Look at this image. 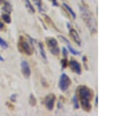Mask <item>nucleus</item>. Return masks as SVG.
<instances>
[{
	"label": "nucleus",
	"mask_w": 140,
	"mask_h": 116,
	"mask_svg": "<svg viewBox=\"0 0 140 116\" xmlns=\"http://www.w3.org/2000/svg\"><path fill=\"white\" fill-rule=\"evenodd\" d=\"M97 104H98V96L96 95L95 97V105L97 106Z\"/></svg>",
	"instance_id": "28"
},
{
	"label": "nucleus",
	"mask_w": 140,
	"mask_h": 116,
	"mask_svg": "<svg viewBox=\"0 0 140 116\" xmlns=\"http://www.w3.org/2000/svg\"><path fill=\"white\" fill-rule=\"evenodd\" d=\"M19 48H20V51L23 52V54H27V55H32L33 54V49L32 47L29 45V43L25 41V39H23L22 37L20 38V42H19Z\"/></svg>",
	"instance_id": "4"
},
{
	"label": "nucleus",
	"mask_w": 140,
	"mask_h": 116,
	"mask_svg": "<svg viewBox=\"0 0 140 116\" xmlns=\"http://www.w3.org/2000/svg\"><path fill=\"white\" fill-rule=\"evenodd\" d=\"M55 102V95L53 93H50L47 96L45 99V104L46 108L49 111H52L54 106Z\"/></svg>",
	"instance_id": "5"
},
{
	"label": "nucleus",
	"mask_w": 140,
	"mask_h": 116,
	"mask_svg": "<svg viewBox=\"0 0 140 116\" xmlns=\"http://www.w3.org/2000/svg\"><path fill=\"white\" fill-rule=\"evenodd\" d=\"M2 11H3L5 13L9 14V13H11V11H12V6H10V4L8 3V2H5V5H4V6L2 7Z\"/></svg>",
	"instance_id": "13"
},
{
	"label": "nucleus",
	"mask_w": 140,
	"mask_h": 116,
	"mask_svg": "<svg viewBox=\"0 0 140 116\" xmlns=\"http://www.w3.org/2000/svg\"><path fill=\"white\" fill-rule=\"evenodd\" d=\"M46 43L48 49L58 46V42H57V40H56L54 38H51V37H50V38H47Z\"/></svg>",
	"instance_id": "9"
},
{
	"label": "nucleus",
	"mask_w": 140,
	"mask_h": 116,
	"mask_svg": "<svg viewBox=\"0 0 140 116\" xmlns=\"http://www.w3.org/2000/svg\"><path fill=\"white\" fill-rule=\"evenodd\" d=\"M16 94H13L11 97H10V99L13 102H15L16 101Z\"/></svg>",
	"instance_id": "26"
},
{
	"label": "nucleus",
	"mask_w": 140,
	"mask_h": 116,
	"mask_svg": "<svg viewBox=\"0 0 140 116\" xmlns=\"http://www.w3.org/2000/svg\"><path fill=\"white\" fill-rule=\"evenodd\" d=\"M34 1L35 4L37 5V6H38V9H39V11H40V12H42V11L44 10V9H43V7H42L41 0H34Z\"/></svg>",
	"instance_id": "19"
},
{
	"label": "nucleus",
	"mask_w": 140,
	"mask_h": 116,
	"mask_svg": "<svg viewBox=\"0 0 140 116\" xmlns=\"http://www.w3.org/2000/svg\"><path fill=\"white\" fill-rule=\"evenodd\" d=\"M29 104H30V105L32 106V107L36 106V104H37V99H36V97H34V94H31V95H30V97H29Z\"/></svg>",
	"instance_id": "14"
},
{
	"label": "nucleus",
	"mask_w": 140,
	"mask_h": 116,
	"mask_svg": "<svg viewBox=\"0 0 140 116\" xmlns=\"http://www.w3.org/2000/svg\"><path fill=\"white\" fill-rule=\"evenodd\" d=\"M50 1L52 2L53 6H58V2H57V0H50Z\"/></svg>",
	"instance_id": "27"
},
{
	"label": "nucleus",
	"mask_w": 140,
	"mask_h": 116,
	"mask_svg": "<svg viewBox=\"0 0 140 116\" xmlns=\"http://www.w3.org/2000/svg\"><path fill=\"white\" fill-rule=\"evenodd\" d=\"M71 83H72V81L66 74L63 73V74L61 75L60 78H59V82H58V86H59L61 90L66 91L69 88V86H71Z\"/></svg>",
	"instance_id": "3"
},
{
	"label": "nucleus",
	"mask_w": 140,
	"mask_h": 116,
	"mask_svg": "<svg viewBox=\"0 0 140 116\" xmlns=\"http://www.w3.org/2000/svg\"><path fill=\"white\" fill-rule=\"evenodd\" d=\"M58 38H59V39H60L62 42H65V43H67V44H70V43H69V40L65 38V37H64V36H62V35H59V36H58Z\"/></svg>",
	"instance_id": "23"
},
{
	"label": "nucleus",
	"mask_w": 140,
	"mask_h": 116,
	"mask_svg": "<svg viewBox=\"0 0 140 116\" xmlns=\"http://www.w3.org/2000/svg\"><path fill=\"white\" fill-rule=\"evenodd\" d=\"M0 46L2 48H3V49H7L9 47V46L6 43V42L2 38H1V37H0Z\"/></svg>",
	"instance_id": "20"
},
{
	"label": "nucleus",
	"mask_w": 140,
	"mask_h": 116,
	"mask_svg": "<svg viewBox=\"0 0 140 116\" xmlns=\"http://www.w3.org/2000/svg\"><path fill=\"white\" fill-rule=\"evenodd\" d=\"M68 49H69V50L70 51V53L72 54H73V55H80V52L76 50L75 49H73L72 46H71V44H68Z\"/></svg>",
	"instance_id": "17"
},
{
	"label": "nucleus",
	"mask_w": 140,
	"mask_h": 116,
	"mask_svg": "<svg viewBox=\"0 0 140 116\" xmlns=\"http://www.w3.org/2000/svg\"><path fill=\"white\" fill-rule=\"evenodd\" d=\"M49 50H50V52H51L53 55H54V56H58V54H59V48H58V46L53 47V48H50Z\"/></svg>",
	"instance_id": "18"
},
{
	"label": "nucleus",
	"mask_w": 140,
	"mask_h": 116,
	"mask_svg": "<svg viewBox=\"0 0 140 116\" xmlns=\"http://www.w3.org/2000/svg\"><path fill=\"white\" fill-rule=\"evenodd\" d=\"M62 52H63V56H64L65 57H67V55H68V51H67V50H66L65 47H63V49H62Z\"/></svg>",
	"instance_id": "24"
},
{
	"label": "nucleus",
	"mask_w": 140,
	"mask_h": 116,
	"mask_svg": "<svg viewBox=\"0 0 140 116\" xmlns=\"http://www.w3.org/2000/svg\"><path fill=\"white\" fill-rule=\"evenodd\" d=\"M83 62H84V67H85V68L87 70L88 67H87V57H86V56L83 57Z\"/></svg>",
	"instance_id": "25"
},
{
	"label": "nucleus",
	"mask_w": 140,
	"mask_h": 116,
	"mask_svg": "<svg viewBox=\"0 0 140 116\" xmlns=\"http://www.w3.org/2000/svg\"><path fill=\"white\" fill-rule=\"evenodd\" d=\"M2 20L5 23H8V24L11 23V17H10L9 14H8V13H3L2 15Z\"/></svg>",
	"instance_id": "15"
},
{
	"label": "nucleus",
	"mask_w": 140,
	"mask_h": 116,
	"mask_svg": "<svg viewBox=\"0 0 140 116\" xmlns=\"http://www.w3.org/2000/svg\"><path fill=\"white\" fill-rule=\"evenodd\" d=\"M80 13L81 17L84 20V23L87 26L90 31L94 34L96 32V21L93 17L91 11L85 6H80Z\"/></svg>",
	"instance_id": "1"
},
{
	"label": "nucleus",
	"mask_w": 140,
	"mask_h": 116,
	"mask_svg": "<svg viewBox=\"0 0 140 116\" xmlns=\"http://www.w3.org/2000/svg\"><path fill=\"white\" fill-rule=\"evenodd\" d=\"M2 2H3V0H0V4H1V3H3Z\"/></svg>",
	"instance_id": "31"
},
{
	"label": "nucleus",
	"mask_w": 140,
	"mask_h": 116,
	"mask_svg": "<svg viewBox=\"0 0 140 116\" xmlns=\"http://www.w3.org/2000/svg\"><path fill=\"white\" fill-rule=\"evenodd\" d=\"M3 28H4V24H3V23L2 22V20H0V30H2Z\"/></svg>",
	"instance_id": "29"
},
{
	"label": "nucleus",
	"mask_w": 140,
	"mask_h": 116,
	"mask_svg": "<svg viewBox=\"0 0 140 116\" xmlns=\"http://www.w3.org/2000/svg\"><path fill=\"white\" fill-rule=\"evenodd\" d=\"M61 63H62V68H65L66 67V66H67V59L66 57L63 58L62 60V61H61Z\"/></svg>",
	"instance_id": "22"
},
{
	"label": "nucleus",
	"mask_w": 140,
	"mask_h": 116,
	"mask_svg": "<svg viewBox=\"0 0 140 116\" xmlns=\"http://www.w3.org/2000/svg\"><path fill=\"white\" fill-rule=\"evenodd\" d=\"M63 6L65 7V9L69 12V13L72 17V18L73 19H76V13H75V12L72 10V9L68 5V4H66L65 2H63Z\"/></svg>",
	"instance_id": "10"
},
{
	"label": "nucleus",
	"mask_w": 140,
	"mask_h": 116,
	"mask_svg": "<svg viewBox=\"0 0 140 116\" xmlns=\"http://www.w3.org/2000/svg\"><path fill=\"white\" fill-rule=\"evenodd\" d=\"M20 67H21V71H22L23 75L26 78H29L31 75V70L28 63L25 60H23L20 64Z\"/></svg>",
	"instance_id": "6"
},
{
	"label": "nucleus",
	"mask_w": 140,
	"mask_h": 116,
	"mask_svg": "<svg viewBox=\"0 0 140 116\" xmlns=\"http://www.w3.org/2000/svg\"><path fill=\"white\" fill-rule=\"evenodd\" d=\"M69 65L71 68V70L78 74V75H80L82 73V69H81V65L80 64V63L75 60H70V62L69 63Z\"/></svg>",
	"instance_id": "7"
},
{
	"label": "nucleus",
	"mask_w": 140,
	"mask_h": 116,
	"mask_svg": "<svg viewBox=\"0 0 140 116\" xmlns=\"http://www.w3.org/2000/svg\"><path fill=\"white\" fill-rule=\"evenodd\" d=\"M72 101H73L74 108H75L76 109H78V108H79V104H78V100H77V97H76V96H74V97H73V99H72Z\"/></svg>",
	"instance_id": "21"
},
{
	"label": "nucleus",
	"mask_w": 140,
	"mask_h": 116,
	"mask_svg": "<svg viewBox=\"0 0 140 116\" xmlns=\"http://www.w3.org/2000/svg\"><path fill=\"white\" fill-rule=\"evenodd\" d=\"M69 35L71 36V38L72 39V40L78 45V46H81V39L78 34V32L73 29V28H70L69 29Z\"/></svg>",
	"instance_id": "8"
},
{
	"label": "nucleus",
	"mask_w": 140,
	"mask_h": 116,
	"mask_svg": "<svg viewBox=\"0 0 140 116\" xmlns=\"http://www.w3.org/2000/svg\"><path fill=\"white\" fill-rule=\"evenodd\" d=\"M38 47H39V53H40L41 56L42 57V58H43L44 60H46L47 55H46V54H45V50H44L43 44H42L41 43H38Z\"/></svg>",
	"instance_id": "12"
},
{
	"label": "nucleus",
	"mask_w": 140,
	"mask_h": 116,
	"mask_svg": "<svg viewBox=\"0 0 140 116\" xmlns=\"http://www.w3.org/2000/svg\"><path fill=\"white\" fill-rule=\"evenodd\" d=\"M0 60H1V61H4V59H3V57H2L1 55H0Z\"/></svg>",
	"instance_id": "30"
},
{
	"label": "nucleus",
	"mask_w": 140,
	"mask_h": 116,
	"mask_svg": "<svg viewBox=\"0 0 140 116\" xmlns=\"http://www.w3.org/2000/svg\"><path fill=\"white\" fill-rule=\"evenodd\" d=\"M25 6H26V8L27 9V10L31 13H35V9H34L33 5L31 4V2H30V0H25Z\"/></svg>",
	"instance_id": "11"
},
{
	"label": "nucleus",
	"mask_w": 140,
	"mask_h": 116,
	"mask_svg": "<svg viewBox=\"0 0 140 116\" xmlns=\"http://www.w3.org/2000/svg\"><path fill=\"white\" fill-rule=\"evenodd\" d=\"M79 94H80L81 106L83 109L86 111L87 112H90L91 110L90 100L92 99V97H93L92 90L85 86H82L79 87Z\"/></svg>",
	"instance_id": "2"
},
{
	"label": "nucleus",
	"mask_w": 140,
	"mask_h": 116,
	"mask_svg": "<svg viewBox=\"0 0 140 116\" xmlns=\"http://www.w3.org/2000/svg\"><path fill=\"white\" fill-rule=\"evenodd\" d=\"M45 20H46V22L50 25V26H51V27H53L55 30H57V31H58V28H56V26L54 25V24L53 23V21H52V20L50 18V17H48L47 15H45Z\"/></svg>",
	"instance_id": "16"
}]
</instances>
